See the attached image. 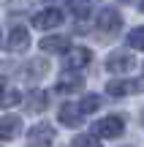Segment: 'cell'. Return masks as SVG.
Returning <instances> with one entry per match:
<instances>
[{"label": "cell", "mask_w": 144, "mask_h": 147, "mask_svg": "<svg viewBox=\"0 0 144 147\" xmlns=\"http://www.w3.org/2000/svg\"><path fill=\"white\" fill-rule=\"evenodd\" d=\"M141 11H144V8H141Z\"/></svg>", "instance_id": "cell-23"}, {"label": "cell", "mask_w": 144, "mask_h": 147, "mask_svg": "<svg viewBox=\"0 0 144 147\" xmlns=\"http://www.w3.org/2000/svg\"><path fill=\"white\" fill-rule=\"evenodd\" d=\"M3 87H5V79H3V76H0V93H3Z\"/></svg>", "instance_id": "cell-20"}, {"label": "cell", "mask_w": 144, "mask_h": 147, "mask_svg": "<svg viewBox=\"0 0 144 147\" xmlns=\"http://www.w3.org/2000/svg\"><path fill=\"white\" fill-rule=\"evenodd\" d=\"M57 117H60V123H63L65 128H79L82 120H84V112H82L79 104H63L60 112H57Z\"/></svg>", "instance_id": "cell-8"}, {"label": "cell", "mask_w": 144, "mask_h": 147, "mask_svg": "<svg viewBox=\"0 0 144 147\" xmlns=\"http://www.w3.org/2000/svg\"><path fill=\"white\" fill-rule=\"evenodd\" d=\"M0 147H3V144H0Z\"/></svg>", "instance_id": "cell-22"}, {"label": "cell", "mask_w": 144, "mask_h": 147, "mask_svg": "<svg viewBox=\"0 0 144 147\" xmlns=\"http://www.w3.org/2000/svg\"><path fill=\"white\" fill-rule=\"evenodd\" d=\"M141 123H144V109H141Z\"/></svg>", "instance_id": "cell-21"}, {"label": "cell", "mask_w": 144, "mask_h": 147, "mask_svg": "<svg viewBox=\"0 0 144 147\" xmlns=\"http://www.w3.org/2000/svg\"><path fill=\"white\" fill-rule=\"evenodd\" d=\"M54 142V128L49 123H35L27 131V147H52Z\"/></svg>", "instance_id": "cell-2"}, {"label": "cell", "mask_w": 144, "mask_h": 147, "mask_svg": "<svg viewBox=\"0 0 144 147\" xmlns=\"http://www.w3.org/2000/svg\"><path fill=\"white\" fill-rule=\"evenodd\" d=\"M46 68H49V65L44 63V60H33V63L25 65V71H22V74H25L27 79H38V76H44V74H46Z\"/></svg>", "instance_id": "cell-16"}, {"label": "cell", "mask_w": 144, "mask_h": 147, "mask_svg": "<svg viewBox=\"0 0 144 147\" xmlns=\"http://www.w3.org/2000/svg\"><path fill=\"white\" fill-rule=\"evenodd\" d=\"M71 147H101V136H95V134H79V136H74Z\"/></svg>", "instance_id": "cell-17"}, {"label": "cell", "mask_w": 144, "mask_h": 147, "mask_svg": "<svg viewBox=\"0 0 144 147\" xmlns=\"http://www.w3.org/2000/svg\"><path fill=\"white\" fill-rule=\"evenodd\" d=\"M41 52H49V55H63L71 49V38L68 36H44L41 38Z\"/></svg>", "instance_id": "cell-10"}, {"label": "cell", "mask_w": 144, "mask_h": 147, "mask_svg": "<svg viewBox=\"0 0 144 147\" xmlns=\"http://www.w3.org/2000/svg\"><path fill=\"white\" fill-rule=\"evenodd\" d=\"M19 131H22V120L19 117H14V115L0 117V139H14Z\"/></svg>", "instance_id": "cell-12"}, {"label": "cell", "mask_w": 144, "mask_h": 147, "mask_svg": "<svg viewBox=\"0 0 144 147\" xmlns=\"http://www.w3.org/2000/svg\"><path fill=\"white\" fill-rule=\"evenodd\" d=\"M125 131V120L120 115H109V117H101V120L92 125V134L101 139H114Z\"/></svg>", "instance_id": "cell-1"}, {"label": "cell", "mask_w": 144, "mask_h": 147, "mask_svg": "<svg viewBox=\"0 0 144 147\" xmlns=\"http://www.w3.org/2000/svg\"><path fill=\"white\" fill-rule=\"evenodd\" d=\"M139 90H144V82H133V79H114L106 84V93L112 98H125V95L139 93Z\"/></svg>", "instance_id": "cell-6"}, {"label": "cell", "mask_w": 144, "mask_h": 147, "mask_svg": "<svg viewBox=\"0 0 144 147\" xmlns=\"http://www.w3.org/2000/svg\"><path fill=\"white\" fill-rule=\"evenodd\" d=\"M120 27H123V14L117 8H101V14H98V30L114 36Z\"/></svg>", "instance_id": "cell-5"}, {"label": "cell", "mask_w": 144, "mask_h": 147, "mask_svg": "<svg viewBox=\"0 0 144 147\" xmlns=\"http://www.w3.org/2000/svg\"><path fill=\"white\" fill-rule=\"evenodd\" d=\"M49 106V95L44 93V90H33L30 95H25V109L33 112V115H38V112H44Z\"/></svg>", "instance_id": "cell-11"}, {"label": "cell", "mask_w": 144, "mask_h": 147, "mask_svg": "<svg viewBox=\"0 0 144 147\" xmlns=\"http://www.w3.org/2000/svg\"><path fill=\"white\" fill-rule=\"evenodd\" d=\"M60 22H63V11L60 8H44L33 16V27L35 30H54Z\"/></svg>", "instance_id": "cell-4"}, {"label": "cell", "mask_w": 144, "mask_h": 147, "mask_svg": "<svg viewBox=\"0 0 144 147\" xmlns=\"http://www.w3.org/2000/svg\"><path fill=\"white\" fill-rule=\"evenodd\" d=\"M5 47H8V52H25V49L30 47V30H27V27H22V25L11 27Z\"/></svg>", "instance_id": "cell-9"}, {"label": "cell", "mask_w": 144, "mask_h": 147, "mask_svg": "<svg viewBox=\"0 0 144 147\" xmlns=\"http://www.w3.org/2000/svg\"><path fill=\"white\" fill-rule=\"evenodd\" d=\"M79 87H82V79H79V76H68V74H65V76L57 82V87H54V90H57V93H74V90H79Z\"/></svg>", "instance_id": "cell-15"}, {"label": "cell", "mask_w": 144, "mask_h": 147, "mask_svg": "<svg viewBox=\"0 0 144 147\" xmlns=\"http://www.w3.org/2000/svg\"><path fill=\"white\" fill-rule=\"evenodd\" d=\"M79 106H82V112H84V115H92V112H98V106H101V98H98L95 93H87L84 98L79 101Z\"/></svg>", "instance_id": "cell-18"}, {"label": "cell", "mask_w": 144, "mask_h": 147, "mask_svg": "<svg viewBox=\"0 0 144 147\" xmlns=\"http://www.w3.org/2000/svg\"><path fill=\"white\" fill-rule=\"evenodd\" d=\"M128 47L131 49H144V27H133L128 33Z\"/></svg>", "instance_id": "cell-19"}, {"label": "cell", "mask_w": 144, "mask_h": 147, "mask_svg": "<svg viewBox=\"0 0 144 147\" xmlns=\"http://www.w3.org/2000/svg\"><path fill=\"white\" fill-rule=\"evenodd\" d=\"M22 98H25V95L16 87H3V93H0V106H16V104H22Z\"/></svg>", "instance_id": "cell-14"}, {"label": "cell", "mask_w": 144, "mask_h": 147, "mask_svg": "<svg viewBox=\"0 0 144 147\" xmlns=\"http://www.w3.org/2000/svg\"><path fill=\"white\" fill-rule=\"evenodd\" d=\"M65 8L76 16V19H87L92 14V0H65Z\"/></svg>", "instance_id": "cell-13"}, {"label": "cell", "mask_w": 144, "mask_h": 147, "mask_svg": "<svg viewBox=\"0 0 144 147\" xmlns=\"http://www.w3.org/2000/svg\"><path fill=\"white\" fill-rule=\"evenodd\" d=\"M92 63V52L87 47H74L65 52V68L68 71H82Z\"/></svg>", "instance_id": "cell-3"}, {"label": "cell", "mask_w": 144, "mask_h": 147, "mask_svg": "<svg viewBox=\"0 0 144 147\" xmlns=\"http://www.w3.org/2000/svg\"><path fill=\"white\" fill-rule=\"evenodd\" d=\"M133 65H136V60H133V55H128V52H114V55H109V60H106V71L109 74H131Z\"/></svg>", "instance_id": "cell-7"}]
</instances>
